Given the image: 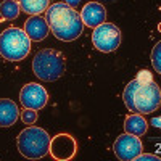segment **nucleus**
I'll use <instances>...</instances> for the list:
<instances>
[{"instance_id": "f03ea898", "label": "nucleus", "mask_w": 161, "mask_h": 161, "mask_svg": "<svg viewBox=\"0 0 161 161\" xmlns=\"http://www.w3.org/2000/svg\"><path fill=\"white\" fill-rule=\"evenodd\" d=\"M45 21L52 34L63 42L76 40L84 31V23L77 10L64 2L48 5V8L45 10Z\"/></svg>"}, {"instance_id": "412c9836", "label": "nucleus", "mask_w": 161, "mask_h": 161, "mask_svg": "<svg viewBox=\"0 0 161 161\" xmlns=\"http://www.w3.org/2000/svg\"><path fill=\"white\" fill-rule=\"evenodd\" d=\"M110 2H114V0H110Z\"/></svg>"}, {"instance_id": "1a4fd4ad", "label": "nucleus", "mask_w": 161, "mask_h": 161, "mask_svg": "<svg viewBox=\"0 0 161 161\" xmlns=\"http://www.w3.org/2000/svg\"><path fill=\"white\" fill-rule=\"evenodd\" d=\"M19 102L24 108L31 110H42L48 102V93L47 90L37 84V82H29L26 84L21 92H19Z\"/></svg>"}, {"instance_id": "aec40b11", "label": "nucleus", "mask_w": 161, "mask_h": 161, "mask_svg": "<svg viewBox=\"0 0 161 161\" xmlns=\"http://www.w3.org/2000/svg\"><path fill=\"white\" fill-rule=\"evenodd\" d=\"M152 124L156 126V127H159V118H153V119H152Z\"/></svg>"}, {"instance_id": "9b49d317", "label": "nucleus", "mask_w": 161, "mask_h": 161, "mask_svg": "<svg viewBox=\"0 0 161 161\" xmlns=\"http://www.w3.org/2000/svg\"><path fill=\"white\" fill-rule=\"evenodd\" d=\"M24 32L28 34L31 40L40 42V40H44L48 36L50 28H48L45 18H42L40 15H31L24 23Z\"/></svg>"}, {"instance_id": "4468645a", "label": "nucleus", "mask_w": 161, "mask_h": 161, "mask_svg": "<svg viewBox=\"0 0 161 161\" xmlns=\"http://www.w3.org/2000/svg\"><path fill=\"white\" fill-rule=\"evenodd\" d=\"M18 3L23 11L28 15H40L45 13V10L50 5V0H18Z\"/></svg>"}, {"instance_id": "9d476101", "label": "nucleus", "mask_w": 161, "mask_h": 161, "mask_svg": "<svg viewBox=\"0 0 161 161\" xmlns=\"http://www.w3.org/2000/svg\"><path fill=\"white\" fill-rule=\"evenodd\" d=\"M80 19H82L84 26H89V28H95V26L105 23L106 18V10L102 3L98 2H89L84 5V8L80 10Z\"/></svg>"}, {"instance_id": "ddd939ff", "label": "nucleus", "mask_w": 161, "mask_h": 161, "mask_svg": "<svg viewBox=\"0 0 161 161\" xmlns=\"http://www.w3.org/2000/svg\"><path fill=\"white\" fill-rule=\"evenodd\" d=\"M148 129V123H147V119L140 114V113H136V114H130L126 118L124 121V130L129 132V134H134V136H143Z\"/></svg>"}, {"instance_id": "6ab92c4d", "label": "nucleus", "mask_w": 161, "mask_h": 161, "mask_svg": "<svg viewBox=\"0 0 161 161\" xmlns=\"http://www.w3.org/2000/svg\"><path fill=\"white\" fill-rule=\"evenodd\" d=\"M79 2H80V0H64V3H68V5H69V7H73V8H74V7H77V3H79Z\"/></svg>"}, {"instance_id": "dca6fc26", "label": "nucleus", "mask_w": 161, "mask_h": 161, "mask_svg": "<svg viewBox=\"0 0 161 161\" xmlns=\"http://www.w3.org/2000/svg\"><path fill=\"white\" fill-rule=\"evenodd\" d=\"M152 64H153L155 71L159 74L161 73V42H158L155 48L152 50Z\"/></svg>"}, {"instance_id": "a211bd4d", "label": "nucleus", "mask_w": 161, "mask_h": 161, "mask_svg": "<svg viewBox=\"0 0 161 161\" xmlns=\"http://www.w3.org/2000/svg\"><path fill=\"white\" fill-rule=\"evenodd\" d=\"M136 161H143V159H150V161H159V156L158 155H152V153H140L134 158Z\"/></svg>"}, {"instance_id": "39448f33", "label": "nucleus", "mask_w": 161, "mask_h": 161, "mask_svg": "<svg viewBox=\"0 0 161 161\" xmlns=\"http://www.w3.org/2000/svg\"><path fill=\"white\" fill-rule=\"evenodd\" d=\"M31 52V39L24 29L7 28L0 34V55L7 61H21Z\"/></svg>"}, {"instance_id": "0eeeda50", "label": "nucleus", "mask_w": 161, "mask_h": 161, "mask_svg": "<svg viewBox=\"0 0 161 161\" xmlns=\"http://www.w3.org/2000/svg\"><path fill=\"white\" fill-rule=\"evenodd\" d=\"M142 148H143L142 140L129 132L121 134L113 145L114 155L121 161H134V158L142 153Z\"/></svg>"}, {"instance_id": "7ed1b4c3", "label": "nucleus", "mask_w": 161, "mask_h": 161, "mask_svg": "<svg viewBox=\"0 0 161 161\" xmlns=\"http://www.w3.org/2000/svg\"><path fill=\"white\" fill-rule=\"evenodd\" d=\"M50 136L45 129L29 126L19 132L16 137L18 152L28 159H40L48 155L50 150Z\"/></svg>"}, {"instance_id": "423d86ee", "label": "nucleus", "mask_w": 161, "mask_h": 161, "mask_svg": "<svg viewBox=\"0 0 161 161\" xmlns=\"http://www.w3.org/2000/svg\"><path fill=\"white\" fill-rule=\"evenodd\" d=\"M92 44L98 52L110 53L121 45V31L113 23H102L93 28Z\"/></svg>"}, {"instance_id": "6e6552de", "label": "nucleus", "mask_w": 161, "mask_h": 161, "mask_svg": "<svg viewBox=\"0 0 161 161\" xmlns=\"http://www.w3.org/2000/svg\"><path fill=\"white\" fill-rule=\"evenodd\" d=\"M77 152V142L69 134H57L55 137L50 140V150L48 153L52 155L53 159L57 161H69L74 158Z\"/></svg>"}, {"instance_id": "20e7f679", "label": "nucleus", "mask_w": 161, "mask_h": 161, "mask_svg": "<svg viewBox=\"0 0 161 161\" xmlns=\"http://www.w3.org/2000/svg\"><path fill=\"white\" fill-rule=\"evenodd\" d=\"M66 61L63 53L53 48H44L36 53L32 60V71L34 74L44 80V82H53L64 74Z\"/></svg>"}, {"instance_id": "f8f14e48", "label": "nucleus", "mask_w": 161, "mask_h": 161, "mask_svg": "<svg viewBox=\"0 0 161 161\" xmlns=\"http://www.w3.org/2000/svg\"><path fill=\"white\" fill-rule=\"evenodd\" d=\"M19 118L16 103L10 98H0V127H11Z\"/></svg>"}, {"instance_id": "f3484780", "label": "nucleus", "mask_w": 161, "mask_h": 161, "mask_svg": "<svg viewBox=\"0 0 161 161\" xmlns=\"http://www.w3.org/2000/svg\"><path fill=\"white\" fill-rule=\"evenodd\" d=\"M21 121L26 126H32L37 121V110H31V108H24V111L19 114Z\"/></svg>"}, {"instance_id": "f257e3e1", "label": "nucleus", "mask_w": 161, "mask_h": 161, "mask_svg": "<svg viewBox=\"0 0 161 161\" xmlns=\"http://www.w3.org/2000/svg\"><path fill=\"white\" fill-rule=\"evenodd\" d=\"M123 100L124 105L134 113L140 114L155 113L161 103V92L152 73L145 69L137 73L136 79H132L126 86L123 92Z\"/></svg>"}, {"instance_id": "2eb2a0df", "label": "nucleus", "mask_w": 161, "mask_h": 161, "mask_svg": "<svg viewBox=\"0 0 161 161\" xmlns=\"http://www.w3.org/2000/svg\"><path fill=\"white\" fill-rule=\"evenodd\" d=\"M21 7L18 0H3L0 3V16L3 19H16L19 16Z\"/></svg>"}]
</instances>
